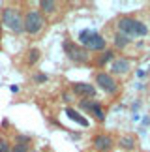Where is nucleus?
<instances>
[{"label":"nucleus","mask_w":150,"mask_h":152,"mask_svg":"<svg viewBox=\"0 0 150 152\" xmlns=\"http://www.w3.org/2000/svg\"><path fill=\"white\" fill-rule=\"evenodd\" d=\"M45 26V17L42 11L38 10H28L25 15H23V30H25L26 34H38L42 32Z\"/></svg>","instance_id":"nucleus-4"},{"label":"nucleus","mask_w":150,"mask_h":152,"mask_svg":"<svg viewBox=\"0 0 150 152\" xmlns=\"http://www.w3.org/2000/svg\"><path fill=\"white\" fill-rule=\"evenodd\" d=\"M79 45L84 47L88 53H103L107 47V42L101 34L94 30H83L79 34Z\"/></svg>","instance_id":"nucleus-2"},{"label":"nucleus","mask_w":150,"mask_h":152,"mask_svg":"<svg viewBox=\"0 0 150 152\" xmlns=\"http://www.w3.org/2000/svg\"><path fill=\"white\" fill-rule=\"evenodd\" d=\"M118 147L124 148V150H135V137L122 135V137L118 139Z\"/></svg>","instance_id":"nucleus-14"},{"label":"nucleus","mask_w":150,"mask_h":152,"mask_svg":"<svg viewBox=\"0 0 150 152\" xmlns=\"http://www.w3.org/2000/svg\"><path fill=\"white\" fill-rule=\"evenodd\" d=\"M92 145H94V150L96 152H109L114 147V139L107 133H100L92 139Z\"/></svg>","instance_id":"nucleus-9"},{"label":"nucleus","mask_w":150,"mask_h":152,"mask_svg":"<svg viewBox=\"0 0 150 152\" xmlns=\"http://www.w3.org/2000/svg\"><path fill=\"white\" fill-rule=\"evenodd\" d=\"M34 152H38V150H34Z\"/></svg>","instance_id":"nucleus-22"},{"label":"nucleus","mask_w":150,"mask_h":152,"mask_svg":"<svg viewBox=\"0 0 150 152\" xmlns=\"http://www.w3.org/2000/svg\"><path fill=\"white\" fill-rule=\"evenodd\" d=\"M11 152H28V147H21V145H13Z\"/></svg>","instance_id":"nucleus-20"},{"label":"nucleus","mask_w":150,"mask_h":152,"mask_svg":"<svg viewBox=\"0 0 150 152\" xmlns=\"http://www.w3.org/2000/svg\"><path fill=\"white\" fill-rule=\"evenodd\" d=\"M0 39H2V25H0Z\"/></svg>","instance_id":"nucleus-21"},{"label":"nucleus","mask_w":150,"mask_h":152,"mask_svg":"<svg viewBox=\"0 0 150 152\" xmlns=\"http://www.w3.org/2000/svg\"><path fill=\"white\" fill-rule=\"evenodd\" d=\"M94 81H96V85L100 86L105 94H117V92H118V83H117V79H114L111 73L98 72L96 77H94Z\"/></svg>","instance_id":"nucleus-6"},{"label":"nucleus","mask_w":150,"mask_h":152,"mask_svg":"<svg viewBox=\"0 0 150 152\" xmlns=\"http://www.w3.org/2000/svg\"><path fill=\"white\" fill-rule=\"evenodd\" d=\"M117 28L120 34L131 38H139V36H146L148 34V26L139 19H133V17H120L117 23Z\"/></svg>","instance_id":"nucleus-1"},{"label":"nucleus","mask_w":150,"mask_h":152,"mask_svg":"<svg viewBox=\"0 0 150 152\" xmlns=\"http://www.w3.org/2000/svg\"><path fill=\"white\" fill-rule=\"evenodd\" d=\"M66 115H68V118H71L73 122H77L79 126H83V128H88L90 126V122L84 118V116H81L75 109H71V107H66Z\"/></svg>","instance_id":"nucleus-11"},{"label":"nucleus","mask_w":150,"mask_h":152,"mask_svg":"<svg viewBox=\"0 0 150 152\" xmlns=\"http://www.w3.org/2000/svg\"><path fill=\"white\" fill-rule=\"evenodd\" d=\"M0 25L8 26L11 32L15 34H21L25 32L23 30V13L19 8H15V6H8V8L2 10V23Z\"/></svg>","instance_id":"nucleus-3"},{"label":"nucleus","mask_w":150,"mask_h":152,"mask_svg":"<svg viewBox=\"0 0 150 152\" xmlns=\"http://www.w3.org/2000/svg\"><path fill=\"white\" fill-rule=\"evenodd\" d=\"M130 68H131V60H130V58H124V56H118V58H114V60L111 62V72L114 75L128 73Z\"/></svg>","instance_id":"nucleus-10"},{"label":"nucleus","mask_w":150,"mask_h":152,"mask_svg":"<svg viewBox=\"0 0 150 152\" xmlns=\"http://www.w3.org/2000/svg\"><path fill=\"white\" fill-rule=\"evenodd\" d=\"M79 109H83L88 115H92L98 122L105 120V109H103V105L100 102H96V100H81L79 102Z\"/></svg>","instance_id":"nucleus-7"},{"label":"nucleus","mask_w":150,"mask_h":152,"mask_svg":"<svg viewBox=\"0 0 150 152\" xmlns=\"http://www.w3.org/2000/svg\"><path fill=\"white\" fill-rule=\"evenodd\" d=\"M62 47H64L66 56L70 58L71 62L84 64V62H88V60H90V53L86 51L84 47H81L79 43H75V42H70V39H66V42L62 43Z\"/></svg>","instance_id":"nucleus-5"},{"label":"nucleus","mask_w":150,"mask_h":152,"mask_svg":"<svg viewBox=\"0 0 150 152\" xmlns=\"http://www.w3.org/2000/svg\"><path fill=\"white\" fill-rule=\"evenodd\" d=\"M32 81H34V83H45V81H47V75H45V73H36L32 77Z\"/></svg>","instance_id":"nucleus-19"},{"label":"nucleus","mask_w":150,"mask_h":152,"mask_svg":"<svg viewBox=\"0 0 150 152\" xmlns=\"http://www.w3.org/2000/svg\"><path fill=\"white\" fill-rule=\"evenodd\" d=\"M56 10H58V4L53 2V0H42V2H39V11H42V13L51 15V13H55Z\"/></svg>","instance_id":"nucleus-13"},{"label":"nucleus","mask_w":150,"mask_h":152,"mask_svg":"<svg viewBox=\"0 0 150 152\" xmlns=\"http://www.w3.org/2000/svg\"><path fill=\"white\" fill-rule=\"evenodd\" d=\"M113 43H114V49H126L131 43V39L128 36H124V34L117 32V34H114V38H113Z\"/></svg>","instance_id":"nucleus-12"},{"label":"nucleus","mask_w":150,"mask_h":152,"mask_svg":"<svg viewBox=\"0 0 150 152\" xmlns=\"http://www.w3.org/2000/svg\"><path fill=\"white\" fill-rule=\"evenodd\" d=\"M32 143V137L30 135H23V133H19V135L15 137V145H21V147H30Z\"/></svg>","instance_id":"nucleus-17"},{"label":"nucleus","mask_w":150,"mask_h":152,"mask_svg":"<svg viewBox=\"0 0 150 152\" xmlns=\"http://www.w3.org/2000/svg\"><path fill=\"white\" fill-rule=\"evenodd\" d=\"M0 152H11V147L6 139H0Z\"/></svg>","instance_id":"nucleus-18"},{"label":"nucleus","mask_w":150,"mask_h":152,"mask_svg":"<svg viewBox=\"0 0 150 152\" xmlns=\"http://www.w3.org/2000/svg\"><path fill=\"white\" fill-rule=\"evenodd\" d=\"M39 56H42V51L34 47V49H30V51H28V58H26V62L30 64V66H34V64H36V62L39 60Z\"/></svg>","instance_id":"nucleus-16"},{"label":"nucleus","mask_w":150,"mask_h":152,"mask_svg":"<svg viewBox=\"0 0 150 152\" xmlns=\"http://www.w3.org/2000/svg\"><path fill=\"white\" fill-rule=\"evenodd\" d=\"M114 60V51H103L101 53V56L100 58H98V66H105V64L107 62H113Z\"/></svg>","instance_id":"nucleus-15"},{"label":"nucleus","mask_w":150,"mask_h":152,"mask_svg":"<svg viewBox=\"0 0 150 152\" xmlns=\"http://www.w3.org/2000/svg\"><path fill=\"white\" fill-rule=\"evenodd\" d=\"M71 90H73L75 96L83 98V100H92L96 96V86L90 85V83H81V81L71 83Z\"/></svg>","instance_id":"nucleus-8"}]
</instances>
